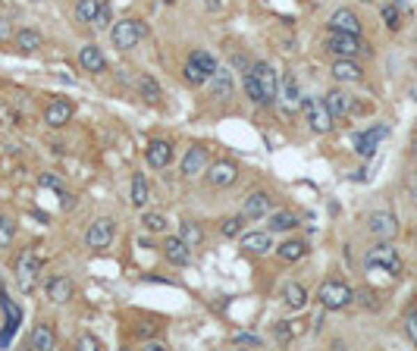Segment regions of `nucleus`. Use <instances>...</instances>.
I'll return each instance as SVG.
<instances>
[{"instance_id": "35", "label": "nucleus", "mask_w": 417, "mask_h": 351, "mask_svg": "<svg viewBox=\"0 0 417 351\" xmlns=\"http://www.w3.org/2000/svg\"><path fill=\"white\" fill-rule=\"evenodd\" d=\"M139 91L145 94L148 100H160V85H157V79H151V75H141L139 79Z\"/></svg>"}, {"instance_id": "40", "label": "nucleus", "mask_w": 417, "mask_h": 351, "mask_svg": "<svg viewBox=\"0 0 417 351\" xmlns=\"http://www.w3.org/2000/svg\"><path fill=\"white\" fill-rule=\"evenodd\" d=\"M404 329H408V338H411V342L417 345V307L408 313V317H404Z\"/></svg>"}, {"instance_id": "24", "label": "nucleus", "mask_w": 417, "mask_h": 351, "mask_svg": "<svg viewBox=\"0 0 417 351\" xmlns=\"http://www.w3.org/2000/svg\"><path fill=\"white\" fill-rule=\"evenodd\" d=\"M326 107H329V113H333V116H345L348 110H352V98H348L345 91H339V88H333V91L326 94Z\"/></svg>"}, {"instance_id": "49", "label": "nucleus", "mask_w": 417, "mask_h": 351, "mask_svg": "<svg viewBox=\"0 0 417 351\" xmlns=\"http://www.w3.org/2000/svg\"><path fill=\"white\" fill-rule=\"evenodd\" d=\"M207 6L210 10H220V0H207Z\"/></svg>"}, {"instance_id": "36", "label": "nucleus", "mask_w": 417, "mask_h": 351, "mask_svg": "<svg viewBox=\"0 0 417 351\" xmlns=\"http://www.w3.org/2000/svg\"><path fill=\"white\" fill-rule=\"evenodd\" d=\"M182 72H185V81H189V85H204V81H207L210 79V75L207 72H204V69H198L195 66V63H185V69H182Z\"/></svg>"}, {"instance_id": "4", "label": "nucleus", "mask_w": 417, "mask_h": 351, "mask_svg": "<svg viewBox=\"0 0 417 351\" xmlns=\"http://www.w3.org/2000/svg\"><path fill=\"white\" fill-rule=\"evenodd\" d=\"M110 38H113V44L120 50H132L135 44L145 38V25H141L139 19H123V22H116L113 29H110Z\"/></svg>"}, {"instance_id": "48", "label": "nucleus", "mask_w": 417, "mask_h": 351, "mask_svg": "<svg viewBox=\"0 0 417 351\" xmlns=\"http://www.w3.org/2000/svg\"><path fill=\"white\" fill-rule=\"evenodd\" d=\"M145 348H148V351H164V345H160V342H148Z\"/></svg>"}, {"instance_id": "53", "label": "nucleus", "mask_w": 417, "mask_h": 351, "mask_svg": "<svg viewBox=\"0 0 417 351\" xmlns=\"http://www.w3.org/2000/svg\"><path fill=\"white\" fill-rule=\"evenodd\" d=\"M0 223H3V217H0Z\"/></svg>"}, {"instance_id": "14", "label": "nucleus", "mask_w": 417, "mask_h": 351, "mask_svg": "<svg viewBox=\"0 0 417 351\" xmlns=\"http://www.w3.org/2000/svg\"><path fill=\"white\" fill-rule=\"evenodd\" d=\"M72 119V104L70 100H51L45 110V123L54 125V129H60V125H66Z\"/></svg>"}, {"instance_id": "5", "label": "nucleus", "mask_w": 417, "mask_h": 351, "mask_svg": "<svg viewBox=\"0 0 417 351\" xmlns=\"http://www.w3.org/2000/svg\"><path fill=\"white\" fill-rule=\"evenodd\" d=\"M301 113H304V119L310 123V129H314V132H329V129H333V113H329L326 100L304 98L301 100Z\"/></svg>"}, {"instance_id": "19", "label": "nucleus", "mask_w": 417, "mask_h": 351, "mask_svg": "<svg viewBox=\"0 0 417 351\" xmlns=\"http://www.w3.org/2000/svg\"><path fill=\"white\" fill-rule=\"evenodd\" d=\"M79 63H82L85 72H104V66H107L104 54L95 47V44H85V47L79 50Z\"/></svg>"}, {"instance_id": "51", "label": "nucleus", "mask_w": 417, "mask_h": 351, "mask_svg": "<svg viewBox=\"0 0 417 351\" xmlns=\"http://www.w3.org/2000/svg\"><path fill=\"white\" fill-rule=\"evenodd\" d=\"M414 198H417V182H414Z\"/></svg>"}, {"instance_id": "44", "label": "nucleus", "mask_w": 417, "mask_h": 351, "mask_svg": "<svg viewBox=\"0 0 417 351\" xmlns=\"http://www.w3.org/2000/svg\"><path fill=\"white\" fill-rule=\"evenodd\" d=\"M235 345H254V348H258L260 338L254 336V332H239V336H235Z\"/></svg>"}, {"instance_id": "13", "label": "nucleus", "mask_w": 417, "mask_h": 351, "mask_svg": "<svg viewBox=\"0 0 417 351\" xmlns=\"http://www.w3.org/2000/svg\"><path fill=\"white\" fill-rule=\"evenodd\" d=\"M145 157H148V163H151L154 169L166 166V163L173 160V144H170V141H164V138H154V141H148Z\"/></svg>"}, {"instance_id": "46", "label": "nucleus", "mask_w": 417, "mask_h": 351, "mask_svg": "<svg viewBox=\"0 0 417 351\" xmlns=\"http://www.w3.org/2000/svg\"><path fill=\"white\" fill-rule=\"evenodd\" d=\"M7 38H10V22L0 16V41H7Z\"/></svg>"}, {"instance_id": "25", "label": "nucleus", "mask_w": 417, "mask_h": 351, "mask_svg": "<svg viewBox=\"0 0 417 351\" xmlns=\"http://www.w3.org/2000/svg\"><path fill=\"white\" fill-rule=\"evenodd\" d=\"M283 298H285V304H289L292 311H301V307L308 304V288H304L301 282H289L285 292H283Z\"/></svg>"}, {"instance_id": "52", "label": "nucleus", "mask_w": 417, "mask_h": 351, "mask_svg": "<svg viewBox=\"0 0 417 351\" xmlns=\"http://www.w3.org/2000/svg\"><path fill=\"white\" fill-rule=\"evenodd\" d=\"M414 244H417V235H414Z\"/></svg>"}, {"instance_id": "10", "label": "nucleus", "mask_w": 417, "mask_h": 351, "mask_svg": "<svg viewBox=\"0 0 417 351\" xmlns=\"http://www.w3.org/2000/svg\"><path fill=\"white\" fill-rule=\"evenodd\" d=\"M38 270H41L38 257H35L32 251H26V254L19 257V263H16V273H19V286H22V292H32V286H35V276H38Z\"/></svg>"}, {"instance_id": "8", "label": "nucleus", "mask_w": 417, "mask_h": 351, "mask_svg": "<svg viewBox=\"0 0 417 351\" xmlns=\"http://www.w3.org/2000/svg\"><path fill=\"white\" fill-rule=\"evenodd\" d=\"M383 138H386V125H373V129H367V132H361V135H354V150H358L361 157H373Z\"/></svg>"}, {"instance_id": "39", "label": "nucleus", "mask_w": 417, "mask_h": 351, "mask_svg": "<svg viewBox=\"0 0 417 351\" xmlns=\"http://www.w3.org/2000/svg\"><path fill=\"white\" fill-rule=\"evenodd\" d=\"M91 25H95V29H107L110 25V3H101V10H97V16L91 19Z\"/></svg>"}, {"instance_id": "9", "label": "nucleus", "mask_w": 417, "mask_h": 351, "mask_svg": "<svg viewBox=\"0 0 417 351\" xmlns=\"http://www.w3.org/2000/svg\"><path fill=\"white\" fill-rule=\"evenodd\" d=\"M326 47L339 56H354L361 50V41H358V35H348V31H329Z\"/></svg>"}, {"instance_id": "47", "label": "nucleus", "mask_w": 417, "mask_h": 351, "mask_svg": "<svg viewBox=\"0 0 417 351\" xmlns=\"http://www.w3.org/2000/svg\"><path fill=\"white\" fill-rule=\"evenodd\" d=\"M41 185L45 188H60V182L54 179V176H41Z\"/></svg>"}, {"instance_id": "45", "label": "nucleus", "mask_w": 417, "mask_h": 351, "mask_svg": "<svg viewBox=\"0 0 417 351\" xmlns=\"http://www.w3.org/2000/svg\"><path fill=\"white\" fill-rule=\"evenodd\" d=\"M285 98H289L292 104H298V88H295V79H285Z\"/></svg>"}, {"instance_id": "15", "label": "nucleus", "mask_w": 417, "mask_h": 351, "mask_svg": "<svg viewBox=\"0 0 417 351\" xmlns=\"http://www.w3.org/2000/svg\"><path fill=\"white\" fill-rule=\"evenodd\" d=\"M204 166H207V148H201V144L189 148V154H185V160H182V176L195 179L198 173H204Z\"/></svg>"}, {"instance_id": "16", "label": "nucleus", "mask_w": 417, "mask_h": 351, "mask_svg": "<svg viewBox=\"0 0 417 351\" xmlns=\"http://www.w3.org/2000/svg\"><path fill=\"white\" fill-rule=\"evenodd\" d=\"M329 31H348V35H361V22L354 10H336L329 16Z\"/></svg>"}, {"instance_id": "3", "label": "nucleus", "mask_w": 417, "mask_h": 351, "mask_svg": "<svg viewBox=\"0 0 417 351\" xmlns=\"http://www.w3.org/2000/svg\"><path fill=\"white\" fill-rule=\"evenodd\" d=\"M364 263L370 270H383V273L389 276H402V257H398V251L392 248V244H377V248L367 251Z\"/></svg>"}, {"instance_id": "33", "label": "nucleus", "mask_w": 417, "mask_h": 351, "mask_svg": "<svg viewBox=\"0 0 417 351\" xmlns=\"http://www.w3.org/2000/svg\"><path fill=\"white\" fill-rule=\"evenodd\" d=\"M101 3H104V0H79V3H76V16L82 19V22H88V25H91V19L97 16Z\"/></svg>"}, {"instance_id": "34", "label": "nucleus", "mask_w": 417, "mask_h": 351, "mask_svg": "<svg viewBox=\"0 0 417 351\" xmlns=\"http://www.w3.org/2000/svg\"><path fill=\"white\" fill-rule=\"evenodd\" d=\"M189 60L195 63L198 69H204V72H207V75H214V72H217V60L207 54V50H191V56H189Z\"/></svg>"}, {"instance_id": "50", "label": "nucleus", "mask_w": 417, "mask_h": 351, "mask_svg": "<svg viewBox=\"0 0 417 351\" xmlns=\"http://www.w3.org/2000/svg\"><path fill=\"white\" fill-rule=\"evenodd\" d=\"M414 157H417V135H414Z\"/></svg>"}, {"instance_id": "28", "label": "nucleus", "mask_w": 417, "mask_h": 351, "mask_svg": "<svg viewBox=\"0 0 417 351\" xmlns=\"http://www.w3.org/2000/svg\"><path fill=\"white\" fill-rule=\"evenodd\" d=\"M41 35L35 29H22V31H16V47L19 50H26V54H35V50L41 47Z\"/></svg>"}, {"instance_id": "27", "label": "nucleus", "mask_w": 417, "mask_h": 351, "mask_svg": "<svg viewBox=\"0 0 417 351\" xmlns=\"http://www.w3.org/2000/svg\"><path fill=\"white\" fill-rule=\"evenodd\" d=\"M276 254L283 257V260H301V257L308 254V244H304L301 238H289V242H283L276 248Z\"/></svg>"}, {"instance_id": "18", "label": "nucleus", "mask_w": 417, "mask_h": 351, "mask_svg": "<svg viewBox=\"0 0 417 351\" xmlns=\"http://www.w3.org/2000/svg\"><path fill=\"white\" fill-rule=\"evenodd\" d=\"M242 213H245L248 219H258V217H267L270 213V194L267 192H254L245 198V207H242Z\"/></svg>"}, {"instance_id": "41", "label": "nucleus", "mask_w": 417, "mask_h": 351, "mask_svg": "<svg viewBox=\"0 0 417 351\" xmlns=\"http://www.w3.org/2000/svg\"><path fill=\"white\" fill-rule=\"evenodd\" d=\"M79 348H82V351H97V348H101V338H95V336H79Z\"/></svg>"}, {"instance_id": "32", "label": "nucleus", "mask_w": 417, "mask_h": 351, "mask_svg": "<svg viewBox=\"0 0 417 351\" xmlns=\"http://www.w3.org/2000/svg\"><path fill=\"white\" fill-rule=\"evenodd\" d=\"M182 242L189 244V248H198V244L204 242V229L198 223H191V219H185L182 223Z\"/></svg>"}, {"instance_id": "42", "label": "nucleus", "mask_w": 417, "mask_h": 351, "mask_svg": "<svg viewBox=\"0 0 417 351\" xmlns=\"http://www.w3.org/2000/svg\"><path fill=\"white\" fill-rule=\"evenodd\" d=\"M383 19H386V25H389V29H398V10L395 6H383Z\"/></svg>"}, {"instance_id": "26", "label": "nucleus", "mask_w": 417, "mask_h": 351, "mask_svg": "<svg viewBox=\"0 0 417 351\" xmlns=\"http://www.w3.org/2000/svg\"><path fill=\"white\" fill-rule=\"evenodd\" d=\"M210 91H214V98H223V100L233 98V75L217 69V72L210 75Z\"/></svg>"}, {"instance_id": "31", "label": "nucleus", "mask_w": 417, "mask_h": 351, "mask_svg": "<svg viewBox=\"0 0 417 351\" xmlns=\"http://www.w3.org/2000/svg\"><path fill=\"white\" fill-rule=\"evenodd\" d=\"M298 226V217L292 210H276L270 217V229L273 232H289V229H295Z\"/></svg>"}, {"instance_id": "12", "label": "nucleus", "mask_w": 417, "mask_h": 351, "mask_svg": "<svg viewBox=\"0 0 417 351\" xmlns=\"http://www.w3.org/2000/svg\"><path fill=\"white\" fill-rule=\"evenodd\" d=\"M367 226H370V232H373V235H379V238H392V235L398 232V223H395V217H392L389 210H377V213H370Z\"/></svg>"}, {"instance_id": "17", "label": "nucleus", "mask_w": 417, "mask_h": 351, "mask_svg": "<svg viewBox=\"0 0 417 351\" xmlns=\"http://www.w3.org/2000/svg\"><path fill=\"white\" fill-rule=\"evenodd\" d=\"M164 254L170 263H176V267H185V263L191 260V248L182 242V235L179 238H166L164 242Z\"/></svg>"}, {"instance_id": "1", "label": "nucleus", "mask_w": 417, "mask_h": 351, "mask_svg": "<svg viewBox=\"0 0 417 351\" xmlns=\"http://www.w3.org/2000/svg\"><path fill=\"white\" fill-rule=\"evenodd\" d=\"M245 91L254 104H270V100L279 98V79H276V69L270 63H254L251 72L245 75Z\"/></svg>"}, {"instance_id": "29", "label": "nucleus", "mask_w": 417, "mask_h": 351, "mask_svg": "<svg viewBox=\"0 0 417 351\" xmlns=\"http://www.w3.org/2000/svg\"><path fill=\"white\" fill-rule=\"evenodd\" d=\"M301 332H304L301 320H279V323H276V338H279V342H292V338L301 336Z\"/></svg>"}, {"instance_id": "43", "label": "nucleus", "mask_w": 417, "mask_h": 351, "mask_svg": "<svg viewBox=\"0 0 417 351\" xmlns=\"http://www.w3.org/2000/svg\"><path fill=\"white\" fill-rule=\"evenodd\" d=\"M10 242H13V223L3 219V223H0V244H10Z\"/></svg>"}, {"instance_id": "38", "label": "nucleus", "mask_w": 417, "mask_h": 351, "mask_svg": "<svg viewBox=\"0 0 417 351\" xmlns=\"http://www.w3.org/2000/svg\"><path fill=\"white\" fill-rule=\"evenodd\" d=\"M242 223H245L242 217H229V219H223V223H220V232L226 238H233V235H239V232H242Z\"/></svg>"}, {"instance_id": "30", "label": "nucleus", "mask_w": 417, "mask_h": 351, "mask_svg": "<svg viewBox=\"0 0 417 351\" xmlns=\"http://www.w3.org/2000/svg\"><path fill=\"white\" fill-rule=\"evenodd\" d=\"M0 304H3V311H7V332H3V338H0V342H7L10 332H13V329H16V323L22 320V311L7 298V295H0Z\"/></svg>"}, {"instance_id": "37", "label": "nucleus", "mask_w": 417, "mask_h": 351, "mask_svg": "<svg viewBox=\"0 0 417 351\" xmlns=\"http://www.w3.org/2000/svg\"><path fill=\"white\" fill-rule=\"evenodd\" d=\"M141 226H145L148 232H164L166 229V217L164 213H145V217H141Z\"/></svg>"}, {"instance_id": "21", "label": "nucleus", "mask_w": 417, "mask_h": 351, "mask_svg": "<svg viewBox=\"0 0 417 351\" xmlns=\"http://www.w3.org/2000/svg\"><path fill=\"white\" fill-rule=\"evenodd\" d=\"M29 345H32L35 351H51L54 345H57V336H54V329L51 326H35L32 329V338H29Z\"/></svg>"}, {"instance_id": "22", "label": "nucleus", "mask_w": 417, "mask_h": 351, "mask_svg": "<svg viewBox=\"0 0 417 351\" xmlns=\"http://www.w3.org/2000/svg\"><path fill=\"white\" fill-rule=\"evenodd\" d=\"M242 248L251 251V254H267L273 248V242L267 232H248V235H242Z\"/></svg>"}, {"instance_id": "7", "label": "nucleus", "mask_w": 417, "mask_h": 351, "mask_svg": "<svg viewBox=\"0 0 417 351\" xmlns=\"http://www.w3.org/2000/svg\"><path fill=\"white\" fill-rule=\"evenodd\" d=\"M235 179H239V166H235L233 160H217L214 166L207 169V182L214 188H229Z\"/></svg>"}, {"instance_id": "6", "label": "nucleus", "mask_w": 417, "mask_h": 351, "mask_svg": "<svg viewBox=\"0 0 417 351\" xmlns=\"http://www.w3.org/2000/svg\"><path fill=\"white\" fill-rule=\"evenodd\" d=\"M113 219L110 217H97L95 223L88 226V232H85V244L88 248H95V251H101V248H110V242H113Z\"/></svg>"}, {"instance_id": "11", "label": "nucleus", "mask_w": 417, "mask_h": 351, "mask_svg": "<svg viewBox=\"0 0 417 351\" xmlns=\"http://www.w3.org/2000/svg\"><path fill=\"white\" fill-rule=\"evenodd\" d=\"M72 292H76V286H72L70 276H51V279H47V298H51L54 304H66V301L72 298Z\"/></svg>"}, {"instance_id": "2", "label": "nucleus", "mask_w": 417, "mask_h": 351, "mask_svg": "<svg viewBox=\"0 0 417 351\" xmlns=\"http://www.w3.org/2000/svg\"><path fill=\"white\" fill-rule=\"evenodd\" d=\"M317 301H320L326 311H342L354 301V292L339 279H326L320 288H317Z\"/></svg>"}, {"instance_id": "20", "label": "nucleus", "mask_w": 417, "mask_h": 351, "mask_svg": "<svg viewBox=\"0 0 417 351\" xmlns=\"http://www.w3.org/2000/svg\"><path fill=\"white\" fill-rule=\"evenodd\" d=\"M333 75L339 81H361V75L364 72H361V66L352 60V56H342V60L333 63Z\"/></svg>"}, {"instance_id": "23", "label": "nucleus", "mask_w": 417, "mask_h": 351, "mask_svg": "<svg viewBox=\"0 0 417 351\" xmlns=\"http://www.w3.org/2000/svg\"><path fill=\"white\" fill-rule=\"evenodd\" d=\"M151 201V185H148V176L145 173H135L132 176V204L135 207H148Z\"/></svg>"}]
</instances>
